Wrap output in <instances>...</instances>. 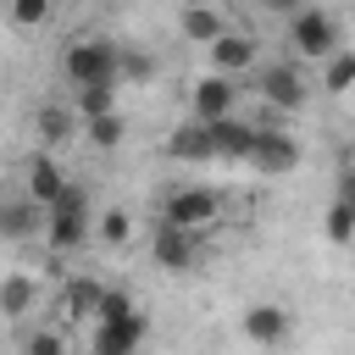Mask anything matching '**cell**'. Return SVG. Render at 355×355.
Returning a JSON list of instances; mask_svg holds the SVG:
<instances>
[{"mask_svg":"<svg viewBox=\"0 0 355 355\" xmlns=\"http://www.w3.org/2000/svg\"><path fill=\"white\" fill-rule=\"evenodd\" d=\"M33 128H39V144H44V150H55V144H67V139L78 133V111H72V105H61V100H44V105H39V116H33Z\"/></svg>","mask_w":355,"mask_h":355,"instance_id":"cell-17","label":"cell"},{"mask_svg":"<svg viewBox=\"0 0 355 355\" xmlns=\"http://www.w3.org/2000/svg\"><path fill=\"white\" fill-rule=\"evenodd\" d=\"M100 294H105V283L89 277V272H78V277H67V288H61V311H67L72 322H94Z\"/></svg>","mask_w":355,"mask_h":355,"instance_id":"cell-18","label":"cell"},{"mask_svg":"<svg viewBox=\"0 0 355 355\" xmlns=\"http://www.w3.org/2000/svg\"><path fill=\"white\" fill-rule=\"evenodd\" d=\"M150 255L161 272H194L200 250H194V227H178V222H155L150 233Z\"/></svg>","mask_w":355,"mask_h":355,"instance_id":"cell-8","label":"cell"},{"mask_svg":"<svg viewBox=\"0 0 355 355\" xmlns=\"http://www.w3.org/2000/svg\"><path fill=\"white\" fill-rule=\"evenodd\" d=\"M33 305H39V283H33L28 272H6V277H0V316H6V322H22Z\"/></svg>","mask_w":355,"mask_h":355,"instance_id":"cell-19","label":"cell"},{"mask_svg":"<svg viewBox=\"0 0 355 355\" xmlns=\"http://www.w3.org/2000/svg\"><path fill=\"white\" fill-rule=\"evenodd\" d=\"M116 39H72L67 44V55H61V72H67V83H116Z\"/></svg>","mask_w":355,"mask_h":355,"instance_id":"cell-3","label":"cell"},{"mask_svg":"<svg viewBox=\"0 0 355 355\" xmlns=\"http://www.w3.org/2000/svg\"><path fill=\"white\" fill-rule=\"evenodd\" d=\"M94 233L111 244V250H122L128 239H133V216L122 211V205H111V211H100V222H94Z\"/></svg>","mask_w":355,"mask_h":355,"instance_id":"cell-25","label":"cell"},{"mask_svg":"<svg viewBox=\"0 0 355 355\" xmlns=\"http://www.w3.org/2000/svg\"><path fill=\"white\" fill-rule=\"evenodd\" d=\"M83 133H89V144L94 150H116L122 144V133H128V122L116 116V105L111 111H100V116H83Z\"/></svg>","mask_w":355,"mask_h":355,"instance_id":"cell-23","label":"cell"},{"mask_svg":"<svg viewBox=\"0 0 355 355\" xmlns=\"http://www.w3.org/2000/svg\"><path fill=\"white\" fill-rule=\"evenodd\" d=\"M166 155H172V161H183V166L216 161V155H211V133H205V122H200V116H194V122H178V128L166 133Z\"/></svg>","mask_w":355,"mask_h":355,"instance_id":"cell-14","label":"cell"},{"mask_svg":"<svg viewBox=\"0 0 355 355\" xmlns=\"http://www.w3.org/2000/svg\"><path fill=\"white\" fill-rule=\"evenodd\" d=\"M50 17V0H11V22L17 28H39Z\"/></svg>","mask_w":355,"mask_h":355,"instance_id":"cell-27","label":"cell"},{"mask_svg":"<svg viewBox=\"0 0 355 355\" xmlns=\"http://www.w3.org/2000/svg\"><path fill=\"white\" fill-rule=\"evenodd\" d=\"M22 349H28V355H61L67 338H61L55 327H33V333H22Z\"/></svg>","mask_w":355,"mask_h":355,"instance_id":"cell-26","label":"cell"},{"mask_svg":"<svg viewBox=\"0 0 355 355\" xmlns=\"http://www.w3.org/2000/svg\"><path fill=\"white\" fill-rule=\"evenodd\" d=\"M222 216V194L216 189H172L166 194V205H161V222H178V227H205V222H216Z\"/></svg>","mask_w":355,"mask_h":355,"instance_id":"cell-7","label":"cell"},{"mask_svg":"<svg viewBox=\"0 0 355 355\" xmlns=\"http://www.w3.org/2000/svg\"><path fill=\"white\" fill-rule=\"evenodd\" d=\"M305 0H261V11H277V17H288V11H300Z\"/></svg>","mask_w":355,"mask_h":355,"instance_id":"cell-28","label":"cell"},{"mask_svg":"<svg viewBox=\"0 0 355 355\" xmlns=\"http://www.w3.org/2000/svg\"><path fill=\"white\" fill-rule=\"evenodd\" d=\"M244 338L250 344H261V349H277V344H288V333H294V316L283 311V305H272V300H261V305H250L244 311Z\"/></svg>","mask_w":355,"mask_h":355,"instance_id":"cell-10","label":"cell"},{"mask_svg":"<svg viewBox=\"0 0 355 355\" xmlns=\"http://www.w3.org/2000/svg\"><path fill=\"white\" fill-rule=\"evenodd\" d=\"M205 50H211V72H227V78L261 61V39H250V33H233V28H222V33H216Z\"/></svg>","mask_w":355,"mask_h":355,"instance_id":"cell-13","label":"cell"},{"mask_svg":"<svg viewBox=\"0 0 355 355\" xmlns=\"http://www.w3.org/2000/svg\"><path fill=\"white\" fill-rule=\"evenodd\" d=\"M144 333H150V322H144L139 305H133V311H122V316H100L94 333H89V349H94V355H133V349L144 344Z\"/></svg>","mask_w":355,"mask_h":355,"instance_id":"cell-5","label":"cell"},{"mask_svg":"<svg viewBox=\"0 0 355 355\" xmlns=\"http://www.w3.org/2000/svg\"><path fill=\"white\" fill-rule=\"evenodd\" d=\"M61 183H67V172H61V166H55V155L39 144V150L28 155V166H22V194H33V200L44 205V200H50Z\"/></svg>","mask_w":355,"mask_h":355,"instance_id":"cell-15","label":"cell"},{"mask_svg":"<svg viewBox=\"0 0 355 355\" xmlns=\"http://www.w3.org/2000/svg\"><path fill=\"white\" fill-rule=\"evenodd\" d=\"M44 233V205L33 194H0V239L6 244H28Z\"/></svg>","mask_w":355,"mask_h":355,"instance_id":"cell-9","label":"cell"},{"mask_svg":"<svg viewBox=\"0 0 355 355\" xmlns=\"http://www.w3.org/2000/svg\"><path fill=\"white\" fill-rule=\"evenodd\" d=\"M322 233H327V244H349L355 239V194H333V205L322 216Z\"/></svg>","mask_w":355,"mask_h":355,"instance_id":"cell-20","label":"cell"},{"mask_svg":"<svg viewBox=\"0 0 355 355\" xmlns=\"http://www.w3.org/2000/svg\"><path fill=\"white\" fill-rule=\"evenodd\" d=\"M255 94L272 111H305V100H311V89H305V78H300L294 61H266L261 78H255Z\"/></svg>","mask_w":355,"mask_h":355,"instance_id":"cell-4","label":"cell"},{"mask_svg":"<svg viewBox=\"0 0 355 355\" xmlns=\"http://www.w3.org/2000/svg\"><path fill=\"white\" fill-rule=\"evenodd\" d=\"M261 178H288L294 166H300V139H288V133H277V128H255V144H250V155H244Z\"/></svg>","mask_w":355,"mask_h":355,"instance_id":"cell-6","label":"cell"},{"mask_svg":"<svg viewBox=\"0 0 355 355\" xmlns=\"http://www.w3.org/2000/svg\"><path fill=\"white\" fill-rule=\"evenodd\" d=\"M150 78H155L150 50H116V83H150Z\"/></svg>","mask_w":355,"mask_h":355,"instance_id":"cell-24","label":"cell"},{"mask_svg":"<svg viewBox=\"0 0 355 355\" xmlns=\"http://www.w3.org/2000/svg\"><path fill=\"white\" fill-rule=\"evenodd\" d=\"M288 50L300 55V61H322L327 50H338V22L322 11V6H300V11H288Z\"/></svg>","mask_w":355,"mask_h":355,"instance_id":"cell-2","label":"cell"},{"mask_svg":"<svg viewBox=\"0 0 355 355\" xmlns=\"http://www.w3.org/2000/svg\"><path fill=\"white\" fill-rule=\"evenodd\" d=\"M72 89H78V94H72L78 122H83V116H100V111L116 105V83H105V78H100V83H72Z\"/></svg>","mask_w":355,"mask_h":355,"instance_id":"cell-22","label":"cell"},{"mask_svg":"<svg viewBox=\"0 0 355 355\" xmlns=\"http://www.w3.org/2000/svg\"><path fill=\"white\" fill-rule=\"evenodd\" d=\"M89 189L83 183H61L50 200H44V244L55 250V255H72L78 244H89Z\"/></svg>","mask_w":355,"mask_h":355,"instance_id":"cell-1","label":"cell"},{"mask_svg":"<svg viewBox=\"0 0 355 355\" xmlns=\"http://www.w3.org/2000/svg\"><path fill=\"white\" fill-rule=\"evenodd\" d=\"M222 28H227V22H222V11H216V6H205V0H189V6L178 11V33H183L189 44H211Z\"/></svg>","mask_w":355,"mask_h":355,"instance_id":"cell-16","label":"cell"},{"mask_svg":"<svg viewBox=\"0 0 355 355\" xmlns=\"http://www.w3.org/2000/svg\"><path fill=\"white\" fill-rule=\"evenodd\" d=\"M189 105H194V116H200V122L227 116V111H239V83H233L227 72H205V78L189 89Z\"/></svg>","mask_w":355,"mask_h":355,"instance_id":"cell-11","label":"cell"},{"mask_svg":"<svg viewBox=\"0 0 355 355\" xmlns=\"http://www.w3.org/2000/svg\"><path fill=\"white\" fill-rule=\"evenodd\" d=\"M205 133H211V155H216V161H244V155H250V144H255V122H244L239 111L211 116V122H205Z\"/></svg>","mask_w":355,"mask_h":355,"instance_id":"cell-12","label":"cell"},{"mask_svg":"<svg viewBox=\"0 0 355 355\" xmlns=\"http://www.w3.org/2000/svg\"><path fill=\"white\" fill-rule=\"evenodd\" d=\"M322 61H327V67H322V89H327V94H349V83H355V50L338 44V50H327Z\"/></svg>","mask_w":355,"mask_h":355,"instance_id":"cell-21","label":"cell"}]
</instances>
